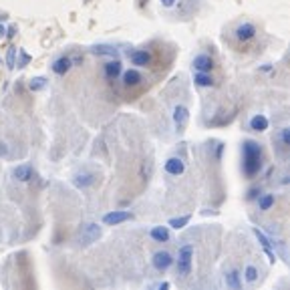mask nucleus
I'll list each match as a JSON object with an SVG mask.
<instances>
[{"instance_id":"nucleus-24","label":"nucleus","mask_w":290,"mask_h":290,"mask_svg":"<svg viewBox=\"0 0 290 290\" xmlns=\"http://www.w3.org/2000/svg\"><path fill=\"white\" fill-rule=\"evenodd\" d=\"M189 220H191L189 214H185V216H177V218H171V220L167 222V226L173 228V230H181V228H185V226L189 224Z\"/></svg>"},{"instance_id":"nucleus-10","label":"nucleus","mask_w":290,"mask_h":290,"mask_svg":"<svg viewBox=\"0 0 290 290\" xmlns=\"http://www.w3.org/2000/svg\"><path fill=\"white\" fill-rule=\"evenodd\" d=\"M101 236V228L97 224H83L79 228V240L83 244H93V242Z\"/></svg>"},{"instance_id":"nucleus-19","label":"nucleus","mask_w":290,"mask_h":290,"mask_svg":"<svg viewBox=\"0 0 290 290\" xmlns=\"http://www.w3.org/2000/svg\"><path fill=\"white\" fill-rule=\"evenodd\" d=\"M193 85L202 87V89H212L216 85V79L212 77V73H200V71H196V73H193Z\"/></svg>"},{"instance_id":"nucleus-7","label":"nucleus","mask_w":290,"mask_h":290,"mask_svg":"<svg viewBox=\"0 0 290 290\" xmlns=\"http://www.w3.org/2000/svg\"><path fill=\"white\" fill-rule=\"evenodd\" d=\"M151 264H153V268L157 272H165V270H169L173 266V256L167 250H157L151 256Z\"/></svg>"},{"instance_id":"nucleus-28","label":"nucleus","mask_w":290,"mask_h":290,"mask_svg":"<svg viewBox=\"0 0 290 290\" xmlns=\"http://www.w3.org/2000/svg\"><path fill=\"white\" fill-rule=\"evenodd\" d=\"M262 193V185H252L248 191H246V202H256Z\"/></svg>"},{"instance_id":"nucleus-29","label":"nucleus","mask_w":290,"mask_h":290,"mask_svg":"<svg viewBox=\"0 0 290 290\" xmlns=\"http://www.w3.org/2000/svg\"><path fill=\"white\" fill-rule=\"evenodd\" d=\"M16 55H18V57H20V61H18V63H16V67H20V69H22V67H26V63H28V61H30V57H28V55H26V53H24V51H22V48H20V51H18V53H16Z\"/></svg>"},{"instance_id":"nucleus-26","label":"nucleus","mask_w":290,"mask_h":290,"mask_svg":"<svg viewBox=\"0 0 290 290\" xmlns=\"http://www.w3.org/2000/svg\"><path fill=\"white\" fill-rule=\"evenodd\" d=\"M44 87H46V79H44V77H34V79L28 81V89H30L32 93H38V91H42Z\"/></svg>"},{"instance_id":"nucleus-31","label":"nucleus","mask_w":290,"mask_h":290,"mask_svg":"<svg viewBox=\"0 0 290 290\" xmlns=\"http://www.w3.org/2000/svg\"><path fill=\"white\" fill-rule=\"evenodd\" d=\"M14 34H16V26H10V28H6V34H4V36L14 38Z\"/></svg>"},{"instance_id":"nucleus-5","label":"nucleus","mask_w":290,"mask_h":290,"mask_svg":"<svg viewBox=\"0 0 290 290\" xmlns=\"http://www.w3.org/2000/svg\"><path fill=\"white\" fill-rule=\"evenodd\" d=\"M272 143H274V149H276V155L278 157H286V151L290 147V127H280L274 137H272Z\"/></svg>"},{"instance_id":"nucleus-1","label":"nucleus","mask_w":290,"mask_h":290,"mask_svg":"<svg viewBox=\"0 0 290 290\" xmlns=\"http://www.w3.org/2000/svg\"><path fill=\"white\" fill-rule=\"evenodd\" d=\"M242 151V173L246 179H254L262 173L264 169V149L262 143L254 139H244L240 145Z\"/></svg>"},{"instance_id":"nucleus-21","label":"nucleus","mask_w":290,"mask_h":290,"mask_svg":"<svg viewBox=\"0 0 290 290\" xmlns=\"http://www.w3.org/2000/svg\"><path fill=\"white\" fill-rule=\"evenodd\" d=\"M224 282H226L228 288L240 290V288H242V274H240V270H236V268L228 270V272L224 274Z\"/></svg>"},{"instance_id":"nucleus-2","label":"nucleus","mask_w":290,"mask_h":290,"mask_svg":"<svg viewBox=\"0 0 290 290\" xmlns=\"http://www.w3.org/2000/svg\"><path fill=\"white\" fill-rule=\"evenodd\" d=\"M193 268V246L185 244L177 250V262H175V272L179 278H187Z\"/></svg>"},{"instance_id":"nucleus-13","label":"nucleus","mask_w":290,"mask_h":290,"mask_svg":"<svg viewBox=\"0 0 290 290\" xmlns=\"http://www.w3.org/2000/svg\"><path fill=\"white\" fill-rule=\"evenodd\" d=\"M71 69H73V61H71V57H69V55L57 57V59L51 63V71H53L57 77H65Z\"/></svg>"},{"instance_id":"nucleus-15","label":"nucleus","mask_w":290,"mask_h":290,"mask_svg":"<svg viewBox=\"0 0 290 290\" xmlns=\"http://www.w3.org/2000/svg\"><path fill=\"white\" fill-rule=\"evenodd\" d=\"M254 236L258 238V242H260V246L264 248V252H266L268 260H270V262H276V252H274V248H272V242H270V238H268L262 230H258V228H254Z\"/></svg>"},{"instance_id":"nucleus-4","label":"nucleus","mask_w":290,"mask_h":290,"mask_svg":"<svg viewBox=\"0 0 290 290\" xmlns=\"http://www.w3.org/2000/svg\"><path fill=\"white\" fill-rule=\"evenodd\" d=\"M125 55H127L129 63L135 65L137 69H141V67H149V65L153 63V55H151L149 48H131V51H127Z\"/></svg>"},{"instance_id":"nucleus-6","label":"nucleus","mask_w":290,"mask_h":290,"mask_svg":"<svg viewBox=\"0 0 290 290\" xmlns=\"http://www.w3.org/2000/svg\"><path fill=\"white\" fill-rule=\"evenodd\" d=\"M121 73H123V63H121L117 57L109 59V61L103 65V77H105L109 83H113V81H119Z\"/></svg>"},{"instance_id":"nucleus-16","label":"nucleus","mask_w":290,"mask_h":290,"mask_svg":"<svg viewBox=\"0 0 290 290\" xmlns=\"http://www.w3.org/2000/svg\"><path fill=\"white\" fill-rule=\"evenodd\" d=\"M248 127H250V131L264 133V131L270 127V119H268L264 113H256V115H252V117H250V121H248Z\"/></svg>"},{"instance_id":"nucleus-23","label":"nucleus","mask_w":290,"mask_h":290,"mask_svg":"<svg viewBox=\"0 0 290 290\" xmlns=\"http://www.w3.org/2000/svg\"><path fill=\"white\" fill-rule=\"evenodd\" d=\"M256 204H258V210L260 212H268V210L274 208L276 196H274V193H260V198L256 200Z\"/></svg>"},{"instance_id":"nucleus-8","label":"nucleus","mask_w":290,"mask_h":290,"mask_svg":"<svg viewBox=\"0 0 290 290\" xmlns=\"http://www.w3.org/2000/svg\"><path fill=\"white\" fill-rule=\"evenodd\" d=\"M119 79H121V83H123V87H125V89H135V87H139V85L145 81V79H143V75H141V71H139L137 67L123 71Z\"/></svg>"},{"instance_id":"nucleus-35","label":"nucleus","mask_w":290,"mask_h":290,"mask_svg":"<svg viewBox=\"0 0 290 290\" xmlns=\"http://www.w3.org/2000/svg\"><path fill=\"white\" fill-rule=\"evenodd\" d=\"M282 183H284V185L288 183V173H284V175H282Z\"/></svg>"},{"instance_id":"nucleus-11","label":"nucleus","mask_w":290,"mask_h":290,"mask_svg":"<svg viewBox=\"0 0 290 290\" xmlns=\"http://www.w3.org/2000/svg\"><path fill=\"white\" fill-rule=\"evenodd\" d=\"M214 67H216L214 59L210 55H206V53L196 55V57H193V61H191V69L193 71H200V73H212Z\"/></svg>"},{"instance_id":"nucleus-25","label":"nucleus","mask_w":290,"mask_h":290,"mask_svg":"<svg viewBox=\"0 0 290 290\" xmlns=\"http://www.w3.org/2000/svg\"><path fill=\"white\" fill-rule=\"evenodd\" d=\"M244 280L248 284H254L258 280V268L254 264H246V268H244Z\"/></svg>"},{"instance_id":"nucleus-17","label":"nucleus","mask_w":290,"mask_h":290,"mask_svg":"<svg viewBox=\"0 0 290 290\" xmlns=\"http://www.w3.org/2000/svg\"><path fill=\"white\" fill-rule=\"evenodd\" d=\"M95 181H97V173H93V171H83L73 177V185L79 189H89L91 185H95Z\"/></svg>"},{"instance_id":"nucleus-12","label":"nucleus","mask_w":290,"mask_h":290,"mask_svg":"<svg viewBox=\"0 0 290 290\" xmlns=\"http://www.w3.org/2000/svg\"><path fill=\"white\" fill-rule=\"evenodd\" d=\"M129 220H133V214L127 212V210H113V212L103 216V224L105 226H119V224L129 222Z\"/></svg>"},{"instance_id":"nucleus-18","label":"nucleus","mask_w":290,"mask_h":290,"mask_svg":"<svg viewBox=\"0 0 290 290\" xmlns=\"http://www.w3.org/2000/svg\"><path fill=\"white\" fill-rule=\"evenodd\" d=\"M149 238L157 244H165L169 242V226H153L149 230Z\"/></svg>"},{"instance_id":"nucleus-27","label":"nucleus","mask_w":290,"mask_h":290,"mask_svg":"<svg viewBox=\"0 0 290 290\" xmlns=\"http://www.w3.org/2000/svg\"><path fill=\"white\" fill-rule=\"evenodd\" d=\"M16 53H18L16 46H8V53H6V67H8L10 71L16 67Z\"/></svg>"},{"instance_id":"nucleus-9","label":"nucleus","mask_w":290,"mask_h":290,"mask_svg":"<svg viewBox=\"0 0 290 290\" xmlns=\"http://www.w3.org/2000/svg\"><path fill=\"white\" fill-rule=\"evenodd\" d=\"M189 121V109L185 105H175L173 107V127L177 133H183Z\"/></svg>"},{"instance_id":"nucleus-32","label":"nucleus","mask_w":290,"mask_h":290,"mask_svg":"<svg viewBox=\"0 0 290 290\" xmlns=\"http://www.w3.org/2000/svg\"><path fill=\"white\" fill-rule=\"evenodd\" d=\"M169 286H171L169 282H159V284H157V288H169Z\"/></svg>"},{"instance_id":"nucleus-3","label":"nucleus","mask_w":290,"mask_h":290,"mask_svg":"<svg viewBox=\"0 0 290 290\" xmlns=\"http://www.w3.org/2000/svg\"><path fill=\"white\" fill-rule=\"evenodd\" d=\"M258 36V26L250 20H244V22H240L236 28H234V38L240 42V44H248L252 42L254 38Z\"/></svg>"},{"instance_id":"nucleus-33","label":"nucleus","mask_w":290,"mask_h":290,"mask_svg":"<svg viewBox=\"0 0 290 290\" xmlns=\"http://www.w3.org/2000/svg\"><path fill=\"white\" fill-rule=\"evenodd\" d=\"M0 153L6 155V147H4V143H0Z\"/></svg>"},{"instance_id":"nucleus-14","label":"nucleus","mask_w":290,"mask_h":290,"mask_svg":"<svg viewBox=\"0 0 290 290\" xmlns=\"http://www.w3.org/2000/svg\"><path fill=\"white\" fill-rule=\"evenodd\" d=\"M163 169H165L167 175L179 177V175H183V171H185V163H183L181 157H167L165 163H163Z\"/></svg>"},{"instance_id":"nucleus-22","label":"nucleus","mask_w":290,"mask_h":290,"mask_svg":"<svg viewBox=\"0 0 290 290\" xmlns=\"http://www.w3.org/2000/svg\"><path fill=\"white\" fill-rule=\"evenodd\" d=\"M91 55L113 59V57H117V48H113V46H109V44H97V46L91 48Z\"/></svg>"},{"instance_id":"nucleus-20","label":"nucleus","mask_w":290,"mask_h":290,"mask_svg":"<svg viewBox=\"0 0 290 290\" xmlns=\"http://www.w3.org/2000/svg\"><path fill=\"white\" fill-rule=\"evenodd\" d=\"M12 175H14V179H16V181L26 183V181H30V179H32L34 171H32V167H30V165L20 163V165H16V167L12 169Z\"/></svg>"},{"instance_id":"nucleus-34","label":"nucleus","mask_w":290,"mask_h":290,"mask_svg":"<svg viewBox=\"0 0 290 290\" xmlns=\"http://www.w3.org/2000/svg\"><path fill=\"white\" fill-rule=\"evenodd\" d=\"M4 34H6V28H4V26H2V24H0V38H2V36H4Z\"/></svg>"},{"instance_id":"nucleus-30","label":"nucleus","mask_w":290,"mask_h":290,"mask_svg":"<svg viewBox=\"0 0 290 290\" xmlns=\"http://www.w3.org/2000/svg\"><path fill=\"white\" fill-rule=\"evenodd\" d=\"M159 2H161V6H165V8H173L177 0H159Z\"/></svg>"}]
</instances>
